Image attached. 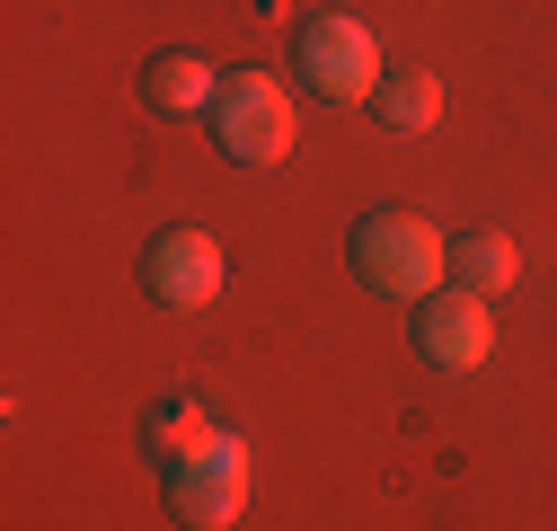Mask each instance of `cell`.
<instances>
[{"mask_svg":"<svg viewBox=\"0 0 557 531\" xmlns=\"http://www.w3.org/2000/svg\"><path fill=\"white\" fill-rule=\"evenodd\" d=\"M301 81L319 89V98H336V107H355V98H381V45H372V27L363 18H345V10H319L310 27H301Z\"/></svg>","mask_w":557,"mask_h":531,"instance_id":"obj_3","label":"cell"},{"mask_svg":"<svg viewBox=\"0 0 557 531\" xmlns=\"http://www.w3.org/2000/svg\"><path fill=\"white\" fill-rule=\"evenodd\" d=\"M143 452L160 460V470H195V460L222 452V434H213V417H203L195 398H160V408L143 417Z\"/></svg>","mask_w":557,"mask_h":531,"instance_id":"obj_7","label":"cell"},{"mask_svg":"<svg viewBox=\"0 0 557 531\" xmlns=\"http://www.w3.org/2000/svg\"><path fill=\"white\" fill-rule=\"evenodd\" d=\"M513 275H522V257H513L505 231H469V239H451V284H460V293L486 301V293H505Z\"/></svg>","mask_w":557,"mask_h":531,"instance_id":"obj_9","label":"cell"},{"mask_svg":"<svg viewBox=\"0 0 557 531\" xmlns=\"http://www.w3.org/2000/svg\"><path fill=\"white\" fill-rule=\"evenodd\" d=\"M213 143L239 160V169H274V160H293V98L284 81H265V72H222V98H213Z\"/></svg>","mask_w":557,"mask_h":531,"instance_id":"obj_2","label":"cell"},{"mask_svg":"<svg viewBox=\"0 0 557 531\" xmlns=\"http://www.w3.org/2000/svg\"><path fill=\"white\" fill-rule=\"evenodd\" d=\"M239 505H248V452H239L231 434H222L213 460H195V470H169V514L195 522V531L239 522Z\"/></svg>","mask_w":557,"mask_h":531,"instance_id":"obj_6","label":"cell"},{"mask_svg":"<svg viewBox=\"0 0 557 531\" xmlns=\"http://www.w3.org/2000/svg\"><path fill=\"white\" fill-rule=\"evenodd\" d=\"M345 266L381 293V301H434L451 284V248L425 213H363L345 239Z\"/></svg>","mask_w":557,"mask_h":531,"instance_id":"obj_1","label":"cell"},{"mask_svg":"<svg viewBox=\"0 0 557 531\" xmlns=\"http://www.w3.org/2000/svg\"><path fill=\"white\" fill-rule=\"evenodd\" d=\"M143 98L160 107V115H213V98H222V72L203 53H151V72H143Z\"/></svg>","mask_w":557,"mask_h":531,"instance_id":"obj_8","label":"cell"},{"mask_svg":"<svg viewBox=\"0 0 557 531\" xmlns=\"http://www.w3.org/2000/svg\"><path fill=\"white\" fill-rule=\"evenodd\" d=\"M222 239L213 231H195V222H177V231H160L151 248H143V284H151V301L160 310H203V301H222Z\"/></svg>","mask_w":557,"mask_h":531,"instance_id":"obj_4","label":"cell"},{"mask_svg":"<svg viewBox=\"0 0 557 531\" xmlns=\"http://www.w3.org/2000/svg\"><path fill=\"white\" fill-rule=\"evenodd\" d=\"M416 355L443 363V372H478L486 355H496V319H486L478 293H434V301H416Z\"/></svg>","mask_w":557,"mask_h":531,"instance_id":"obj_5","label":"cell"},{"mask_svg":"<svg viewBox=\"0 0 557 531\" xmlns=\"http://www.w3.org/2000/svg\"><path fill=\"white\" fill-rule=\"evenodd\" d=\"M434 115H443V81L434 72H389L381 81V124L389 133H434Z\"/></svg>","mask_w":557,"mask_h":531,"instance_id":"obj_10","label":"cell"}]
</instances>
